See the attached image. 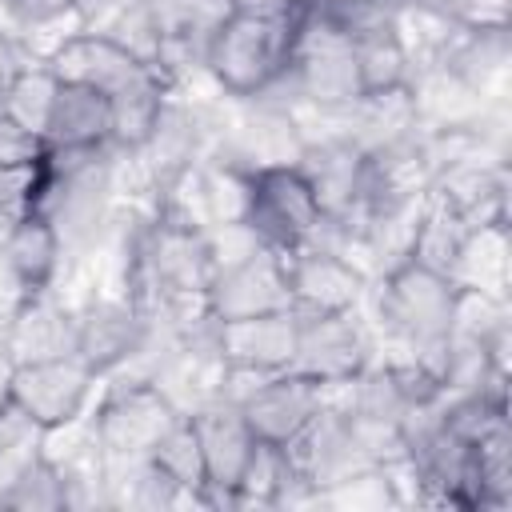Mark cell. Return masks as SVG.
<instances>
[{
    "label": "cell",
    "instance_id": "6",
    "mask_svg": "<svg viewBox=\"0 0 512 512\" xmlns=\"http://www.w3.org/2000/svg\"><path fill=\"white\" fill-rule=\"evenodd\" d=\"M192 432L200 440V460H204V488H224L240 492L260 440L244 424L240 408H208L192 416Z\"/></svg>",
    "mask_w": 512,
    "mask_h": 512
},
{
    "label": "cell",
    "instance_id": "7",
    "mask_svg": "<svg viewBox=\"0 0 512 512\" xmlns=\"http://www.w3.org/2000/svg\"><path fill=\"white\" fill-rule=\"evenodd\" d=\"M104 136H112V96L80 80H60L44 120L48 148H88Z\"/></svg>",
    "mask_w": 512,
    "mask_h": 512
},
{
    "label": "cell",
    "instance_id": "5",
    "mask_svg": "<svg viewBox=\"0 0 512 512\" xmlns=\"http://www.w3.org/2000/svg\"><path fill=\"white\" fill-rule=\"evenodd\" d=\"M300 348V324L284 308L268 312H244V316H224L220 328V356L236 368L248 372H284L296 364Z\"/></svg>",
    "mask_w": 512,
    "mask_h": 512
},
{
    "label": "cell",
    "instance_id": "3",
    "mask_svg": "<svg viewBox=\"0 0 512 512\" xmlns=\"http://www.w3.org/2000/svg\"><path fill=\"white\" fill-rule=\"evenodd\" d=\"M96 372L76 352H48L12 364L8 408H16L36 428H64L88 404Z\"/></svg>",
    "mask_w": 512,
    "mask_h": 512
},
{
    "label": "cell",
    "instance_id": "10",
    "mask_svg": "<svg viewBox=\"0 0 512 512\" xmlns=\"http://www.w3.org/2000/svg\"><path fill=\"white\" fill-rule=\"evenodd\" d=\"M284 276H288V296H296L320 316L344 312L356 300V272L344 268L336 256H312Z\"/></svg>",
    "mask_w": 512,
    "mask_h": 512
},
{
    "label": "cell",
    "instance_id": "13",
    "mask_svg": "<svg viewBox=\"0 0 512 512\" xmlns=\"http://www.w3.org/2000/svg\"><path fill=\"white\" fill-rule=\"evenodd\" d=\"M148 456L160 480L176 488H204V460H200V440L192 432V420H172V428L152 444Z\"/></svg>",
    "mask_w": 512,
    "mask_h": 512
},
{
    "label": "cell",
    "instance_id": "14",
    "mask_svg": "<svg viewBox=\"0 0 512 512\" xmlns=\"http://www.w3.org/2000/svg\"><path fill=\"white\" fill-rule=\"evenodd\" d=\"M44 164V160H40ZM40 164H12L0 168V232L20 224L24 216L36 212V192H40Z\"/></svg>",
    "mask_w": 512,
    "mask_h": 512
},
{
    "label": "cell",
    "instance_id": "16",
    "mask_svg": "<svg viewBox=\"0 0 512 512\" xmlns=\"http://www.w3.org/2000/svg\"><path fill=\"white\" fill-rule=\"evenodd\" d=\"M8 380H12V364L0 356V408L8 404Z\"/></svg>",
    "mask_w": 512,
    "mask_h": 512
},
{
    "label": "cell",
    "instance_id": "8",
    "mask_svg": "<svg viewBox=\"0 0 512 512\" xmlns=\"http://www.w3.org/2000/svg\"><path fill=\"white\" fill-rule=\"evenodd\" d=\"M4 256H8V268L20 280V288L40 292L60 264V236L40 212H32L4 232Z\"/></svg>",
    "mask_w": 512,
    "mask_h": 512
},
{
    "label": "cell",
    "instance_id": "15",
    "mask_svg": "<svg viewBox=\"0 0 512 512\" xmlns=\"http://www.w3.org/2000/svg\"><path fill=\"white\" fill-rule=\"evenodd\" d=\"M48 160V140L44 132H36L32 124L16 120L12 112L0 108V168L12 164H40Z\"/></svg>",
    "mask_w": 512,
    "mask_h": 512
},
{
    "label": "cell",
    "instance_id": "11",
    "mask_svg": "<svg viewBox=\"0 0 512 512\" xmlns=\"http://www.w3.org/2000/svg\"><path fill=\"white\" fill-rule=\"evenodd\" d=\"M132 348H136V320H132L124 308H100V312H92V316L80 324V332H76V356H80L92 372L112 368V364L124 360Z\"/></svg>",
    "mask_w": 512,
    "mask_h": 512
},
{
    "label": "cell",
    "instance_id": "4",
    "mask_svg": "<svg viewBox=\"0 0 512 512\" xmlns=\"http://www.w3.org/2000/svg\"><path fill=\"white\" fill-rule=\"evenodd\" d=\"M240 416L260 444L284 452L320 416V380L284 368L240 404Z\"/></svg>",
    "mask_w": 512,
    "mask_h": 512
},
{
    "label": "cell",
    "instance_id": "1",
    "mask_svg": "<svg viewBox=\"0 0 512 512\" xmlns=\"http://www.w3.org/2000/svg\"><path fill=\"white\" fill-rule=\"evenodd\" d=\"M296 24L300 20H280V16L232 8L208 40L212 76L236 96H252L260 88H268L292 60Z\"/></svg>",
    "mask_w": 512,
    "mask_h": 512
},
{
    "label": "cell",
    "instance_id": "2",
    "mask_svg": "<svg viewBox=\"0 0 512 512\" xmlns=\"http://www.w3.org/2000/svg\"><path fill=\"white\" fill-rule=\"evenodd\" d=\"M320 184L292 164L256 168L244 184V216L272 248H296L320 224Z\"/></svg>",
    "mask_w": 512,
    "mask_h": 512
},
{
    "label": "cell",
    "instance_id": "9",
    "mask_svg": "<svg viewBox=\"0 0 512 512\" xmlns=\"http://www.w3.org/2000/svg\"><path fill=\"white\" fill-rule=\"evenodd\" d=\"M448 288L452 284H444V276L412 264L408 272H400L392 280V300H396L400 320L420 336L444 332V324L452 320V292Z\"/></svg>",
    "mask_w": 512,
    "mask_h": 512
},
{
    "label": "cell",
    "instance_id": "12",
    "mask_svg": "<svg viewBox=\"0 0 512 512\" xmlns=\"http://www.w3.org/2000/svg\"><path fill=\"white\" fill-rule=\"evenodd\" d=\"M348 52H352L356 88H360L364 96H372V92H392V88L404 80L408 56H404V48H400L396 36H384V28H376V36L356 40Z\"/></svg>",
    "mask_w": 512,
    "mask_h": 512
}]
</instances>
